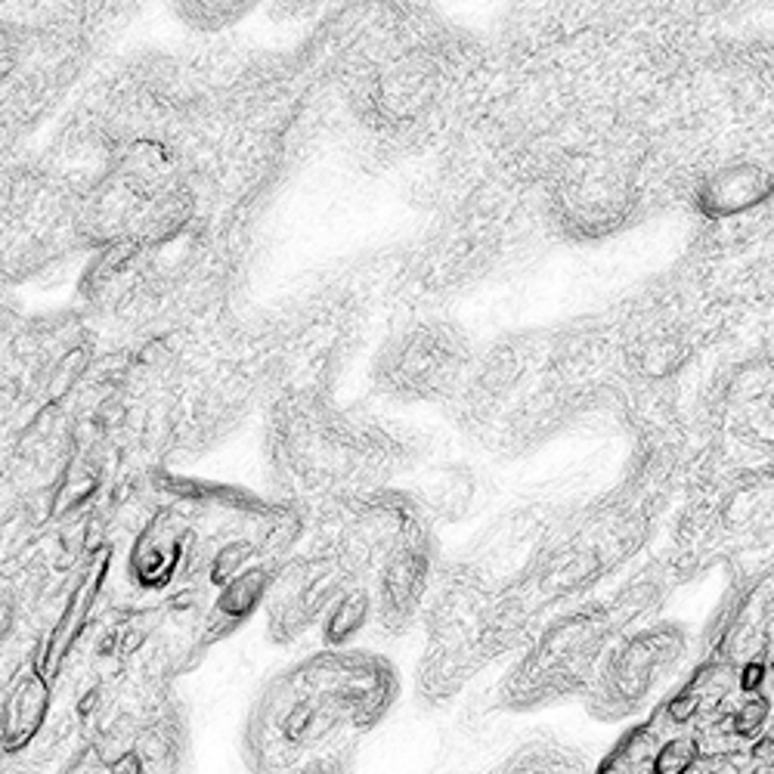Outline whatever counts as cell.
<instances>
[{
    "label": "cell",
    "mask_w": 774,
    "mask_h": 774,
    "mask_svg": "<svg viewBox=\"0 0 774 774\" xmlns=\"http://www.w3.org/2000/svg\"><path fill=\"white\" fill-rule=\"evenodd\" d=\"M703 759L697 738H672L654 756V774H691Z\"/></svg>",
    "instance_id": "6da1fadb"
},
{
    "label": "cell",
    "mask_w": 774,
    "mask_h": 774,
    "mask_svg": "<svg viewBox=\"0 0 774 774\" xmlns=\"http://www.w3.org/2000/svg\"><path fill=\"white\" fill-rule=\"evenodd\" d=\"M769 718H771V703L762 694H756L744 707L734 709V734L738 738H759L762 728L769 725Z\"/></svg>",
    "instance_id": "7a4b0ae2"
},
{
    "label": "cell",
    "mask_w": 774,
    "mask_h": 774,
    "mask_svg": "<svg viewBox=\"0 0 774 774\" xmlns=\"http://www.w3.org/2000/svg\"><path fill=\"white\" fill-rule=\"evenodd\" d=\"M765 676H769V669H765V663H759V660L747 663V666L740 669V687H744L747 694L759 691V687L765 685Z\"/></svg>",
    "instance_id": "3957f363"
}]
</instances>
